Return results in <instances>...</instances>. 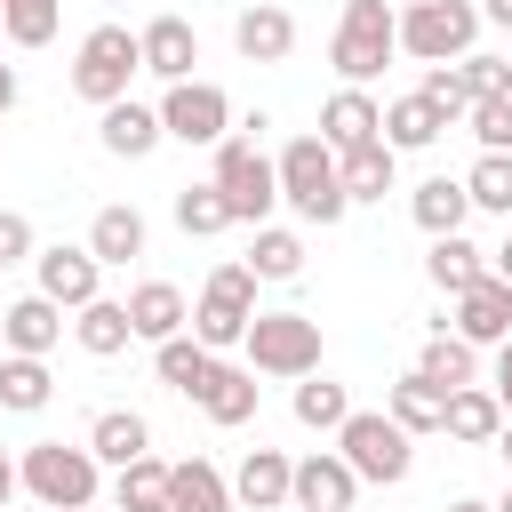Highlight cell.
Masks as SVG:
<instances>
[{
  "label": "cell",
  "instance_id": "obj_1",
  "mask_svg": "<svg viewBox=\"0 0 512 512\" xmlns=\"http://www.w3.org/2000/svg\"><path fill=\"white\" fill-rule=\"evenodd\" d=\"M16 488L40 512H80V504L104 496V464L88 456V440H32L16 456Z\"/></svg>",
  "mask_w": 512,
  "mask_h": 512
},
{
  "label": "cell",
  "instance_id": "obj_2",
  "mask_svg": "<svg viewBox=\"0 0 512 512\" xmlns=\"http://www.w3.org/2000/svg\"><path fill=\"white\" fill-rule=\"evenodd\" d=\"M272 176H280V200L304 216V224H344L352 216V200H344V176H336V152L320 144V136H288V152L272 160Z\"/></svg>",
  "mask_w": 512,
  "mask_h": 512
},
{
  "label": "cell",
  "instance_id": "obj_3",
  "mask_svg": "<svg viewBox=\"0 0 512 512\" xmlns=\"http://www.w3.org/2000/svg\"><path fill=\"white\" fill-rule=\"evenodd\" d=\"M392 56H400V8H384V0H344L336 40H328V64L344 72V88H368Z\"/></svg>",
  "mask_w": 512,
  "mask_h": 512
},
{
  "label": "cell",
  "instance_id": "obj_4",
  "mask_svg": "<svg viewBox=\"0 0 512 512\" xmlns=\"http://www.w3.org/2000/svg\"><path fill=\"white\" fill-rule=\"evenodd\" d=\"M208 184L224 192V208H232V224H272V208H280V176H272V160H264V144L256 136H224L216 144V168H208Z\"/></svg>",
  "mask_w": 512,
  "mask_h": 512
},
{
  "label": "cell",
  "instance_id": "obj_5",
  "mask_svg": "<svg viewBox=\"0 0 512 512\" xmlns=\"http://www.w3.org/2000/svg\"><path fill=\"white\" fill-rule=\"evenodd\" d=\"M336 456H344L360 480H376V488H400V480L416 472V440H408L384 408H352V416L336 424Z\"/></svg>",
  "mask_w": 512,
  "mask_h": 512
},
{
  "label": "cell",
  "instance_id": "obj_6",
  "mask_svg": "<svg viewBox=\"0 0 512 512\" xmlns=\"http://www.w3.org/2000/svg\"><path fill=\"white\" fill-rule=\"evenodd\" d=\"M136 72H144V48H136V32H128V24H96V32L72 48V96H80V104H96V112H104V104H120Z\"/></svg>",
  "mask_w": 512,
  "mask_h": 512
},
{
  "label": "cell",
  "instance_id": "obj_7",
  "mask_svg": "<svg viewBox=\"0 0 512 512\" xmlns=\"http://www.w3.org/2000/svg\"><path fill=\"white\" fill-rule=\"evenodd\" d=\"M240 352H248V368H256V376L296 384V376H312V368H320V320H312V312H256V320H248V336H240Z\"/></svg>",
  "mask_w": 512,
  "mask_h": 512
},
{
  "label": "cell",
  "instance_id": "obj_8",
  "mask_svg": "<svg viewBox=\"0 0 512 512\" xmlns=\"http://www.w3.org/2000/svg\"><path fill=\"white\" fill-rule=\"evenodd\" d=\"M480 40V0H408L400 8V56L416 64H456Z\"/></svg>",
  "mask_w": 512,
  "mask_h": 512
},
{
  "label": "cell",
  "instance_id": "obj_9",
  "mask_svg": "<svg viewBox=\"0 0 512 512\" xmlns=\"http://www.w3.org/2000/svg\"><path fill=\"white\" fill-rule=\"evenodd\" d=\"M248 320H256V272H248V264H216L184 328H192L208 352H232V344L248 336Z\"/></svg>",
  "mask_w": 512,
  "mask_h": 512
},
{
  "label": "cell",
  "instance_id": "obj_10",
  "mask_svg": "<svg viewBox=\"0 0 512 512\" xmlns=\"http://www.w3.org/2000/svg\"><path fill=\"white\" fill-rule=\"evenodd\" d=\"M160 136L216 152V144L232 136V96H224L216 80H168V96H160Z\"/></svg>",
  "mask_w": 512,
  "mask_h": 512
},
{
  "label": "cell",
  "instance_id": "obj_11",
  "mask_svg": "<svg viewBox=\"0 0 512 512\" xmlns=\"http://www.w3.org/2000/svg\"><path fill=\"white\" fill-rule=\"evenodd\" d=\"M32 280H40V296H48V304H64V312H80L88 296H104V264L88 256V240H80V248H72V240L32 248Z\"/></svg>",
  "mask_w": 512,
  "mask_h": 512
},
{
  "label": "cell",
  "instance_id": "obj_12",
  "mask_svg": "<svg viewBox=\"0 0 512 512\" xmlns=\"http://www.w3.org/2000/svg\"><path fill=\"white\" fill-rule=\"evenodd\" d=\"M352 496H360V472L336 448H312V456L288 464V504L296 512H352Z\"/></svg>",
  "mask_w": 512,
  "mask_h": 512
},
{
  "label": "cell",
  "instance_id": "obj_13",
  "mask_svg": "<svg viewBox=\"0 0 512 512\" xmlns=\"http://www.w3.org/2000/svg\"><path fill=\"white\" fill-rule=\"evenodd\" d=\"M440 328H456V336H464V344H480V352H488V344H504V336H512V288H504L496 272H480V280L456 296V320H440Z\"/></svg>",
  "mask_w": 512,
  "mask_h": 512
},
{
  "label": "cell",
  "instance_id": "obj_14",
  "mask_svg": "<svg viewBox=\"0 0 512 512\" xmlns=\"http://www.w3.org/2000/svg\"><path fill=\"white\" fill-rule=\"evenodd\" d=\"M232 48H240L248 64H288V48H296V16H288L280 0H248V8L232 16Z\"/></svg>",
  "mask_w": 512,
  "mask_h": 512
},
{
  "label": "cell",
  "instance_id": "obj_15",
  "mask_svg": "<svg viewBox=\"0 0 512 512\" xmlns=\"http://www.w3.org/2000/svg\"><path fill=\"white\" fill-rule=\"evenodd\" d=\"M96 144H104L112 160H144V152H160V144H168V136H160V104H136V96L104 104V112H96Z\"/></svg>",
  "mask_w": 512,
  "mask_h": 512
},
{
  "label": "cell",
  "instance_id": "obj_16",
  "mask_svg": "<svg viewBox=\"0 0 512 512\" xmlns=\"http://www.w3.org/2000/svg\"><path fill=\"white\" fill-rule=\"evenodd\" d=\"M0 344H8V352L48 360V352L64 344V304H48L40 288H32V296H16V304H0Z\"/></svg>",
  "mask_w": 512,
  "mask_h": 512
},
{
  "label": "cell",
  "instance_id": "obj_17",
  "mask_svg": "<svg viewBox=\"0 0 512 512\" xmlns=\"http://www.w3.org/2000/svg\"><path fill=\"white\" fill-rule=\"evenodd\" d=\"M136 48H144V72L168 88V80H192V64H200V32L184 24V16H152L144 32H136Z\"/></svg>",
  "mask_w": 512,
  "mask_h": 512
},
{
  "label": "cell",
  "instance_id": "obj_18",
  "mask_svg": "<svg viewBox=\"0 0 512 512\" xmlns=\"http://www.w3.org/2000/svg\"><path fill=\"white\" fill-rule=\"evenodd\" d=\"M120 304H128V328H136V344H160V336H176V328L192 320V296H184L176 280H136Z\"/></svg>",
  "mask_w": 512,
  "mask_h": 512
},
{
  "label": "cell",
  "instance_id": "obj_19",
  "mask_svg": "<svg viewBox=\"0 0 512 512\" xmlns=\"http://www.w3.org/2000/svg\"><path fill=\"white\" fill-rule=\"evenodd\" d=\"M368 136H384V104H376L368 88H336V96L320 104V144H328V152H352V144H368Z\"/></svg>",
  "mask_w": 512,
  "mask_h": 512
},
{
  "label": "cell",
  "instance_id": "obj_20",
  "mask_svg": "<svg viewBox=\"0 0 512 512\" xmlns=\"http://www.w3.org/2000/svg\"><path fill=\"white\" fill-rule=\"evenodd\" d=\"M216 432H232V424H248L256 416V368H232L224 352H216V368H208V384H200V400H192Z\"/></svg>",
  "mask_w": 512,
  "mask_h": 512
},
{
  "label": "cell",
  "instance_id": "obj_21",
  "mask_svg": "<svg viewBox=\"0 0 512 512\" xmlns=\"http://www.w3.org/2000/svg\"><path fill=\"white\" fill-rule=\"evenodd\" d=\"M336 176H344V200H352V208H360V200H384V192L400 184V152H392L384 136H368V144L336 152Z\"/></svg>",
  "mask_w": 512,
  "mask_h": 512
},
{
  "label": "cell",
  "instance_id": "obj_22",
  "mask_svg": "<svg viewBox=\"0 0 512 512\" xmlns=\"http://www.w3.org/2000/svg\"><path fill=\"white\" fill-rule=\"evenodd\" d=\"M72 344H80L88 360H120V352L136 344V328H128V304H120V296H88V304L72 312Z\"/></svg>",
  "mask_w": 512,
  "mask_h": 512
},
{
  "label": "cell",
  "instance_id": "obj_23",
  "mask_svg": "<svg viewBox=\"0 0 512 512\" xmlns=\"http://www.w3.org/2000/svg\"><path fill=\"white\" fill-rule=\"evenodd\" d=\"M168 512H240V504L208 456H184V464H168Z\"/></svg>",
  "mask_w": 512,
  "mask_h": 512
},
{
  "label": "cell",
  "instance_id": "obj_24",
  "mask_svg": "<svg viewBox=\"0 0 512 512\" xmlns=\"http://www.w3.org/2000/svg\"><path fill=\"white\" fill-rule=\"evenodd\" d=\"M144 240H152V232H144V216H136L128 200H112V208L88 216V256H96V264H136Z\"/></svg>",
  "mask_w": 512,
  "mask_h": 512
},
{
  "label": "cell",
  "instance_id": "obj_25",
  "mask_svg": "<svg viewBox=\"0 0 512 512\" xmlns=\"http://www.w3.org/2000/svg\"><path fill=\"white\" fill-rule=\"evenodd\" d=\"M208 368H216V352H208L200 336H184V328L152 344V376H160L168 392H184V400H200V384H208Z\"/></svg>",
  "mask_w": 512,
  "mask_h": 512
},
{
  "label": "cell",
  "instance_id": "obj_26",
  "mask_svg": "<svg viewBox=\"0 0 512 512\" xmlns=\"http://www.w3.org/2000/svg\"><path fill=\"white\" fill-rule=\"evenodd\" d=\"M416 376H424V384H440V392L480 384V344H464L456 328H432V336H424V352H416Z\"/></svg>",
  "mask_w": 512,
  "mask_h": 512
},
{
  "label": "cell",
  "instance_id": "obj_27",
  "mask_svg": "<svg viewBox=\"0 0 512 512\" xmlns=\"http://www.w3.org/2000/svg\"><path fill=\"white\" fill-rule=\"evenodd\" d=\"M496 424H504V400H496L488 384H456L448 408H440V432H448V440H472V448H488Z\"/></svg>",
  "mask_w": 512,
  "mask_h": 512
},
{
  "label": "cell",
  "instance_id": "obj_28",
  "mask_svg": "<svg viewBox=\"0 0 512 512\" xmlns=\"http://www.w3.org/2000/svg\"><path fill=\"white\" fill-rule=\"evenodd\" d=\"M144 448H152V424H144L136 408H96V424H88V456H96V464L120 472V464H136Z\"/></svg>",
  "mask_w": 512,
  "mask_h": 512
},
{
  "label": "cell",
  "instance_id": "obj_29",
  "mask_svg": "<svg viewBox=\"0 0 512 512\" xmlns=\"http://www.w3.org/2000/svg\"><path fill=\"white\" fill-rule=\"evenodd\" d=\"M232 504H240V512H272V504H288V456H280V448H248L240 472H232Z\"/></svg>",
  "mask_w": 512,
  "mask_h": 512
},
{
  "label": "cell",
  "instance_id": "obj_30",
  "mask_svg": "<svg viewBox=\"0 0 512 512\" xmlns=\"http://www.w3.org/2000/svg\"><path fill=\"white\" fill-rule=\"evenodd\" d=\"M408 216H416V232H424V240H432V232H464V216H472L464 176H424V184L408 192Z\"/></svg>",
  "mask_w": 512,
  "mask_h": 512
},
{
  "label": "cell",
  "instance_id": "obj_31",
  "mask_svg": "<svg viewBox=\"0 0 512 512\" xmlns=\"http://www.w3.org/2000/svg\"><path fill=\"white\" fill-rule=\"evenodd\" d=\"M480 272H488V256H480L464 232H432V248H424V280H432L440 296H464Z\"/></svg>",
  "mask_w": 512,
  "mask_h": 512
},
{
  "label": "cell",
  "instance_id": "obj_32",
  "mask_svg": "<svg viewBox=\"0 0 512 512\" xmlns=\"http://www.w3.org/2000/svg\"><path fill=\"white\" fill-rule=\"evenodd\" d=\"M440 408H448V392H440V384H424L416 368H408V376H400V384L384 392V416H392V424H400L408 440H424V432H440Z\"/></svg>",
  "mask_w": 512,
  "mask_h": 512
},
{
  "label": "cell",
  "instance_id": "obj_33",
  "mask_svg": "<svg viewBox=\"0 0 512 512\" xmlns=\"http://www.w3.org/2000/svg\"><path fill=\"white\" fill-rule=\"evenodd\" d=\"M56 400V376H48V360H32V352H8L0 360V408L8 416H40Z\"/></svg>",
  "mask_w": 512,
  "mask_h": 512
},
{
  "label": "cell",
  "instance_id": "obj_34",
  "mask_svg": "<svg viewBox=\"0 0 512 512\" xmlns=\"http://www.w3.org/2000/svg\"><path fill=\"white\" fill-rule=\"evenodd\" d=\"M288 408H296V424H304V432H336V424L352 416V392H344L336 376H320V368H312V376H296Z\"/></svg>",
  "mask_w": 512,
  "mask_h": 512
},
{
  "label": "cell",
  "instance_id": "obj_35",
  "mask_svg": "<svg viewBox=\"0 0 512 512\" xmlns=\"http://www.w3.org/2000/svg\"><path fill=\"white\" fill-rule=\"evenodd\" d=\"M112 512H168V464L152 448L112 472Z\"/></svg>",
  "mask_w": 512,
  "mask_h": 512
},
{
  "label": "cell",
  "instance_id": "obj_36",
  "mask_svg": "<svg viewBox=\"0 0 512 512\" xmlns=\"http://www.w3.org/2000/svg\"><path fill=\"white\" fill-rule=\"evenodd\" d=\"M440 128H448V120H440L416 88L384 104V144H392V152H424V144H440Z\"/></svg>",
  "mask_w": 512,
  "mask_h": 512
},
{
  "label": "cell",
  "instance_id": "obj_37",
  "mask_svg": "<svg viewBox=\"0 0 512 512\" xmlns=\"http://www.w3.org/2000/svg\"><path fill=\"white\" fill-rule=\"evenodd\" d=\"M256 280H296L304 272V232H288V224H256V240H248V256H240Z\"/></svg>",
  "mask_w": 512,
  "mask_h": 512
},
{
  "label": "cell",
  "instance_id": "obj_38",
  "mask_svg": "<svg viewBox=\"0 0 512 512\" xmlns=\"http://www.w3.org/2000/svg\"><path fill=\"white\" fill-rule=\"evenodd\" d=\"M464 200L512 224V152H480V160L464 168Z\"/></svg>",
  "mask_w": 512,
  "mask_h": 512
},
{
  "label": "cell",
  "instance_id": "obj_39",
  "mask_svg": "<svg viewBox=\"0 0 512 512\" xmlns=\"http://www.w3.org/2000/svg\"><path fill=\"white\" fill-rule=\"evenodd\" d=\"M176 232H184V240H216V232H232L224 192H216V184H184V192H176Z\"/></svg>",
  "mask_w": 512,
  "mask_h": 512
},
{
  "label": "cell",
  "instance_id": "obj_40",
  "mask_svg": "<svg viewBox=\"0 0 512 512\" xmlns=\"http://www.w3.org/2000/svg\"><path fill=\"white\" fill-rule=\"evenodd\" d=\"M56 24H64V0H0V32L16 48H48Z\"/></svg>",
  "mask_w": 512,
  "mask_h": 512
},
{
  "label": "cell",
  "instance_id": "obj_41",
  "mask_svg": "<svg viewBox=\"0 0 512 512\" xmlns=\"http://www.w3.org/2000/svg\"><path fill=\"white\" fill-rule=\"evenodd\" d=\"M456 80H464V96H512V56L472 48V56H456Z\"/></svg>",
  "mask_w": 512,
  "mask_h": 512
},
{
  "label": "cell",
  "instance_id": "obj_42",
  "mask_svg": "<svg viewBox=\"0 0 512 512\" xmlns=\"http://www.w3.org/2000/svg\"><path fill=\"white\" fill-rule=\"evenodd\" d=\"M464 120H472L480 152H512V96H472V104H464Z\"/></svg>",
  "mask_w": 512,
  "mask_h": 512
},
{
  "label": "cell",
  "instance_id": "obj_43",
  "mask_svg": "<svg viewBox=\"0 0 512 512\" xmlns=\"http://www.w3.org/2000/svg\"><path fill=\"white\" fill-rule=\"evenodd\" d=\"M416 96H424V104H432L440 120H464V104H472V96H464V80H456V64H424Z\"/></svg>",
  "mask_w": 512,
  "mask_h": 512
},
{
  "label": "cell",
  "instance_id": "obj_44",
  "mask_svg": "<svg viewBox=\"0 0 512 512\" xmlns=\"http://www.w3.org/2000/svg\"><path fill=\"white\" fill-rule=\"evenodd\" d=\"M32 248H40V240H32V216H24V208H0V272H8V264H32Z\"/></svg>",
  "mask_w": 512,
  "mask_h": 512
},
{
  "label": "cell",
  "instance_id": "obj_45",
  "mask_svg": "<svg viewBox=\"0 0 512 512\" xmlns=\"http://www.w3.org/2000/svg\"><path fill=\"white\" fill-rule=\"evenodd\" d=\"M488 352H496V368H488V392H496V400H504V416H512V336H504V344H488Z\"/></svg>",
  "mask_w": 512,
  "mask_h": 512
},
{
  "label": "cell",
  "instance_id": "obj_46",
  "mask_svg": "<svg viewBox=\"0 0 512 512\" xmlns=\"http://www.w3.org/2000/svg\"><path fill=\"white\" fill-rule=\"evenodd\" d=\"M480 24H496V32H512V0H480Z\"/></svg>",
  "mask_w": 512,
  "mask_h": 512
},
{
  "label": "cell",
  "instance_id": "obj_47",
  "mask_svg": "<svg viewBox=\"0 0 512 512\" xmlns=\"http://www.w3.org/2000/svg\"><path fill=\"white\" fill-rule=\"evenodd\" d=\"M488 272H496V280H504V288H512V232H504V248H496V256H488Z\"/></svg>",
  "mask_w": 512,
  "mask_h": 512
},
{
  "label": "cell",
  "instance_id": "obj_48",
  "mask_svg": "<svg viewBox=\"0 0 512 512\" xmlns=\"http://www.w3.org/2000/svg\"><path fill=\"white\" fill-rule=\"evenodd\" d=\"M488 448H496V456H504V472H512V416L496 424V440H488Z\"/></svg>",
  "mask_w": 512,
  "mask_h": 512
},
{
  "label": "cell",
  "instance_id": "obj_49",
  "mask_svg": "<svg viewBox=\"0 0 512 512\" xmlns=\"http://www.w3.org/2000/svg\"><path fill=\"white\" fill-rule=\"evenodd\" d=\"M8 504H16V464L0 456V512H8Z\"/></svg>",
  "mask_w": 512,
  "mask_h": 512
},
{
  "label": "cell",
  "instance_id": "obj_50",
  "mask_svg": "<svg viewBox=\"0 0 512 512\" xmlns=\"http://www.w3.org/2000/svg\"><path fill=\"white\" fill-rule=\"evenodd\" d=\"M16 104V64H0V112Z\"/></svg>",
  "mask_w": 512,
  "mask_h": 512
},
{
  "label": "cell",
  "instance_id": "obj_51",
  "mask_svg": "<svg viewBox=\"0 0 512 512\" xmlns=\"http://www.w3.org/2000/svg\"><path fill=\"white\" fill-rule=\"evenodd\" d=\"M448 512H496V504H480V496H456V504H448Z\"/></svg>",
  "mask_w": 512,
  "mask_h": 512
},
{
  "label": "cell",
  "instance_id": "obj_52",
  "mask_svg": "<svg viewBox=\"0 0 512 512\" xmlns=\"http://www.w3.org/2000/svg\"><path fill=\"white\" fill-rule=\"evenodd\" d=\"M496 512H512V488H504V496H496Z\"/></svg>",
  "mask_w": 512,
  "mask_h": 512
},
{
  "label": "cell",
  "instance_id": "obj_53",
  "mask_svg": "<svg viewBox=\"0 0 512 512\" xmlns=\"http://www.w3.org/2000/svg\"><path fill=\"white\" fill-rule=\"evenodd\" d=\"M80 512H112V504H80Z\"/></svg>",
  "mask_w": 512,
  "mask_h": 512
},
{
  "label": "cell",
  "instance_id": "obj_54",
  "mask_svg": "<svg viewBox=\"0 0 512 512\" xmlns=\"http://www.w3.org/2000/svg\"><path fill=\"white\" fill-rule=\"evenodd\" d=\"M8 512H16V504H8ZM32 512H40V504H32Z\"/></svg>",
  "mask_w": 512,
  "mask_h": 512
}]
</instances>
